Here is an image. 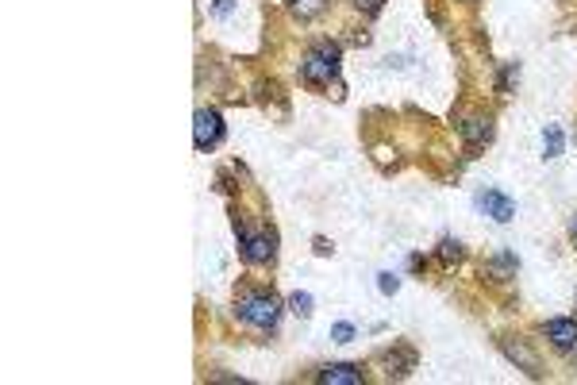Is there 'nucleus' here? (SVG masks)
<instances>
[{"mask_svg":"<svg viewBox=\"0 0 577 385\" xmlns=\"http://www.w3.org/2000/svg\"><path fill=\"white\" fill-rule=\"evenodd\" d=\"M501 351L508 355L512 362H520L523 370L531 374V378H535V374H539V358L531 355V351H528V347H523V343H512V339H504V343H501Z\"/></svg>","mask_w":577,"mask_h":385,"instance_id":"nucleus-8","label":"nucleus"},{"mask_svg":"<svg viewBox=\"0 0 577 385\" xmlns=\"http://www.w3.org/2000/svg\"><path fill=\"white\" fill-rule=\"evenodd\" d=\"M439 258L450 266V262H458V258H462V247H458L454 239H443V243H439Z\"/></svg>","mask_w":577,"mask_h":385,"instance_id":"nucleus-13","label":"nucleus"},{"mask_svg":"<svg viewBox=\"0 0 577 385\" xmlns=\"http://www.w3.org/2000/svg\"><path fill=\"white\" fill-rule=\"evenodd\" d=\"M323 4H327V0H293V12L301 16V20H308V16L323 12Z\"/></svg>","mask_w":577,"mask_h":385,"instance_id":"nucleus-11","label":"nucleus"},{"mask_svg":"<svg viewBox=\"0 0 577 385\" xmlns=\"http://www.w3.org/2000/svg\"><path fill=\"white\" fill-rule=\"evenodd\" d=\"M323 385H362V370L351 362H335V366H323L320 370Z\"/></svg>","mask_w":577,"mask_h":385,"instance_id":"nucleus-7","label":"nucleus"},{"mask_svg":"<svg viewBox=\"0 0 577 385\" xmlns=\"http://www.w3.org/2000/svg\"><path fill=\"white\" fill-rule=\"evenodd\" d=\"M235 309H239V320L255 323V328H277V320H281V301L274 293H243Z\"/></svg>","mask_w":577,"mask_h":385,"instance_id":"nucleus-1","label":"nucleus"},{"mask_svg":"<svg viewBox=\"0 0 577 385\" xmlns=\"http://www.w3.org/2000/svg\"><path fill=\"white\" fill-rule=\"evenodd\" d=\"M543 335L558 347V351H573L577 347V323L573 320H547Z\"/></svg>","mask_w":577,"mask_h":385,"instance_id":"nucleus-6","label":"nucleus"},{"mask_svg":"<svg viewBox=\"0 0 577 385\" xmlns=\"http://www.w3.org/2000/svg\"><path fill=\"white\" fill-rule=\"evenodd\" d=\"M331 339H335V343H351L354 328H351V323H335V328H331Z\"/></svg>","mask_w":577,"mask_h":385,"instance_id":"nucleus-15","label":"nucleus"},{"mask_svg":"<svg viewBox=\"0 0 577 385\" xmlns=\"http://www.w3.org/2000/svg\"><path fill=\"white\" fill-rule=\"evenodd\" d=\"M212 12H216V16H227V12H231V0H216Z\"/></svg>","mask_w":577,"mask_h":385,"instance_id":"nucleus-17","label":"nucleus"},{"mask_svg":"<svg viewBox=\"0 0 577 385\" xmlns=\"http://www.w3.org/2000/svg\"><path fill=\"white\" fill-rule=\"evenodd\" d=\"M543 151H547V159H558V154H562V127L550 124L543 131Z\"/></svg>","mask_w":577,"mask_h":385,"instance_id":"nucleus-10","label":"nucleus"},{"mask_svg":"<svg viewBox=\"0 0 577 385\" xmlns=\"http://www.w3.org/2000/svg\"><path fill=\"white\" fill-rule=\"evenodd\" d=\"M220 139H223V116L216 108H200L197 124H192V143H197V151H212Z\"/></svg>","mask_w":577,"mask_h":385,"instance_id":"nucleus-3","label":"nucleus"},{"mask_svg":"<svg viewBox=\"0 0 577 385\" xmlns=\"http://www.w3.org/2000/svg\"><path fill=\"white\" fill-rule=\"evenodd\" d=\"M288 309H293L296 316H312V293H293L288 297Z\"/></svg>","mask_w":577,"mask_h":385,"instance_id":"nucleus-12","label":"nucleus"},{"mask_svg":"<svg viewBox=\"0 0 577 385\" xmlns=\"http://www.w3.org/2000/svg\"><path fill=\"white\" fill-rule=\"evenodd\" d=\"M378 289H381L385 297L397 293V289H400V277H397V274H378Z\"/></svg>","mask_w":577,"mask_h":385,"instance_id":"nucleus-14","label":"nucleus"},{"mask_svg":"<svg viewBox=\"0 0 577 385\" xmlns=\"http://www.w3.org/2000/svg\"><path fill=\"white\" fill-rule=\"evenodd\" d=\"M354 8H362V12H378L381 0H354Z\"/></svg>","mask_w":577,"mask_h":385,"instance_id":"nucleus-16","label":"nucleus"},{"mask_svg":"<svg viewBox=\"0 0 577 385\" xmlns=\"http://www.w3.org/2000/svg\"><path fill=\"white\" fill-rule=\"evenodd\" d=\"M301 74L308 85H331L339 77V47L335 42H320V47L304 58Z\"/></svg>","mask_w":577,"mask_h":385,"instance_id":"nucleus-2","label":"nucleus"},{"mask_svg":"<svg viewBox=\"0 0 577 385\" xmlns=\"http://www.w3.org/2000/svg\"><path fill=\"white\" fill-rule=\"evenodd\" d=\"M477 205L485 208V216H493L496 224H508L512 216H515V205H512L508 197H504V192H496V189H485V192L477 197Z\"/></svg>","mask_w":577,"mask_h":385,"instance_id":"nucleus-5","label":"nucleus"},{"mask_svg":"<svg viewBox=\"0 0 577 385\" xmlns=\"http://www.w3.org/2000/svg\"><path fill=\"white\" fill-rule=\"evenodd\" d=\"M235 231H239V247H243V258L247 262H269L274 258V235H247L239 224H235Z\"/></svg>","mask_w":577,"mask_h":385,"instance_id":"nucleus-4","label":"nucleus"},{"mask_svg":"<svg viewBox=\"0 0 577 385\" xmlns=\"http://www.w3.org/2000/svg\"><path fill=\"white\" fill-rule=\"evenodd\" d=\"M462 135L470 139V146H481V143H489V139H493V124H489V120H466V124H462Z\"/></svg>","mask_w":577,"mask_h":385,"instance_id":"nucleus-9","label":"nucleus"}]
</instances>
